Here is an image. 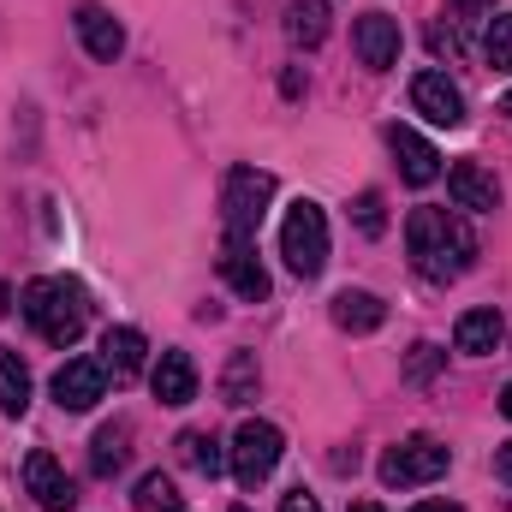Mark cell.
<instances>
[{
  "mask_svg": "<svg viewBox=\"0 0 512 512\" xmlns=\"http://www.w3.org/2000/svg\"><path fill=\"white\" fill-rule=\"evenodd\" d=\"M72 24H78V42L90 48V60H120V54H126V30H120V18H114L108 6L84 0V6L72 12Z\"/></svg>",
  "mask_w": 512,
  "mask_h": 512,
  "instance_id": "cell-11",
  "label": "cell"
},
{
  "mask_svg": "<svg viewBox=\"0 0 512 512\" xmlns=\"http://www.w3.org/2000/svg\"><path fill=\"white\" fill-rule=\"evenodd\" d=\"M346 512H382V507H376V501H352Z\"/></svg>",
  "mask_w": 512,
  "mask_h": 512,
  "instance_id": "cell-32",
  "label": "cell"
},
{
  "mask_svg": "<svg viewBox=\"0 0 512 512\" xmlns=\"http://www.w3.org/2000/svg\"><path fill=\"white\" fill-rule=\"evenodd\" d=\"M483 54H489V66H495V72H512V12H501V18H489Z\"/></svg>",
  "mask_w": 512,
  "mask_h": 512,
  "instance_id": "cell-25",
  "label": "cell"
},
{
  "mask_svg": "<svg viewBox=\"0 0 512 512\" xmlns=\"http://www.w3.org/2000/svg\"><path fill=\"white\" fill-rule=\"evenodd\" d=\"M501 334H507L501 310H465L459 328H453V352H465V358H489V352L501 346Z\"/></svg>",
  "mask_w": 512,
  "mask_h": 512,
  "instance_id": "cell-15",
  "label": "cell"
},
{
  "mask_svg": "<svg viewBox=\"0 0 512 512\" xmlns=\"http://www.w3.org/2000/svg\"><path fill=\"white\" fill-rule=\"evenodd\" d=\"M102 370L120 387L137 382V370H143V334L137 328H108L102 334Z\"/></svg>",
  "mask_w": 512,
  "mask_h": 512,
  "instance_id": "cell-17",
  "label": "cell"
},
{
  "mask_svg": "<svg viewBox=\"0 0 512 512\" xmlns=\"http://www.w3.org/2000/svg\"><path fill=\"white\" fill-rule=\"evenodd\" d=\"M280 512H322V507H316V495L292 489V495H280Z\"/></svg>",
  "mask_w": 512,
  "mask_h": 512,
  "instance_id": "cell-29",
  "label": "cell"
},
{
  "mask_svg": "<svg viewBox=\"0 0 512 512\" xmlns=\"http://www.w3.org/2000/svg\"><path fill=\"white\" fill-rule=\"evenodd\" d=\"M280 453H286V435H280L274 423H262V417H245V423H239V435H233V447H227L233 477H239L245 489H256V483H268V477H274Z\"/></svg>",
  "mask_w": 512,
  "mask_h": 512,
  "instance_id": "cell-6",
  "label": "cell"
},
{
  "mask_svg": "<svg viewBox=\"0 0 512 512\" xmlns=\"http://www.w3.org/2000/svg\"><path fill=\"white\" fill-rule=\"evenodd\" d=\"M399 18H387V12H364L358 24H352V48H358V60L370 66V72H387V66H399Z\"/></svg>",
  "mask_w": 512,
  "mask_h": 512,
  "instance_id": "cell-10",
  "label": "cell"
},
{
  "mask_svg": "<svg viewBox=\"0 0 512 512\" xmlns=\"http://www.w3.org/2000/svg\"><path fill=\"white\" fill-rule=\"evenodd\" d=\"M221 399H227V405H251V399H256V358H251V352H233V358H227Z\"/></svg>",
  "mask_w": 512,
  "mask_h": 512,
  "instance_id": "cell-23",
  "label": "cell"
},
{
  "mask_svg": "<svg viewBox=\"0 0 512 512\" xmlns=\"http://www.w3.org/2000/svg\"><path fill=\"white\" fill-rule=\"evenodd\" d=\"M149 387H155L161 405H191V399H197V364H191L185 352H161V364H155Z\"/></svg>",
  "mask_w": 512,
  "mask_h": 512,
  "instance_id": "cell-16",
  "label": "cell"
},
{
  "mask_svg": "<svg viewBox=\"0 0 512 512\" xmlns=\"http://www.w3.org/2000/svg\"><path fill=\"white\" fill-rule=\"evenodd\" d=\"M411 108L429 120V126H465V96H459V84L447 78V72H417L411 78Z\"/></svg>",
  "mask_w": 512,
  "mask_h": 512,
  "instance_id": "cell-7",
  "label": "cell"
},
{
  "mask_svg": "<svg viewBox=\"0 0 512 512\" xmlns=\"http://www.w3.org/2000/svg\"><path fill=\"white\" fill-rule=\"evenodd\" d=\"M286 36L298 48H322V36H328V0H286Z\"/></svg>",
  "mask_w": 512,
  "mask_h": 512,
  "instance_id": "cell-20",
  "label": "cell"
},
{
  "mask_svg": "<svg viewBox=\"0 0 512 512\" xmlns=\"http://www.w3.org/2000/svg\"><path fill=\"white\" fill-rule=\"evenodd\" d=\"M280 256H286V268L298 280H316L328 268V215H322V203L298 197L286 209V221H280Z\"/></svg>",
  "mask_w": 512,
  "mask_h": 512,
  "instance_id": "cell-3",
  "label": "cell"
},
{
  "mask_svg": "<svg viewBox=\"0 0 512 512\" xmlns=\"http://www.w3.org/2000/svg\"><path fill=\"white\" fill-rule=\"evenodd\" d=\"M0 310H6V286H0Z\"/></svg>",
  "mask_w": 512,
  "mask_h": 512,
  "instance_id": "cell-35",
  "label": "cell"
},
{
  "mask_svg": "<svg viewBox=\"0 0 512 512\" xmlns=\"http://www.w3.org/2000/svg\"><path fill=\"white\" fill-rule=\"evenodd\" d=\"M387 149H393V161H399V173H405V185H435L441 179V155L417 137L411 126H387Z\"/></svg>",
  "mask_w": 512,
  "mask_h": 512,
  "instance_id": "cell-12",
  "label": "cell"
},
{
  "mask_svg": "<svg viewBox=\"0 0 512 512\" xmlns=\"http://www.w3.org/2000/svg\"><path fill=\"white\" fill-rule=\"evenodd\" d=\"M268 203H274V173H262V167H233L227 185H221V221H227V239H256Z\"/></svg>",
  "mask_w": 512,
  "mask_h": 512,
  "instance_id": "cell-4",
  "label": "cell"
},
{
  "mask_svg": "<svg viewBox=\"0 0 512 512\" xmlns=\"http://www.w3.org/2000/svg\"><path fill=\"white\" fill-rule=\"evenodd\" d=\"M131 459V423H108V429H96V441H90V471L96 477H120Z\"/></svg>",
  "mask_w": 512,
  "mask_h": 512,
  "instance_id": "cell-19",
  "label": "cell"
},
{
  "mask_svg": "<svg viewBox=\"0 0 512 512\" xmlns=\"http://www.w3.org/2000/svg\"><path fill=\"white\" fill-rule=\"evenodd\" d=\"M411 512H465V507H453V501H423V507H411Z\"/></svg>",
  "mask_w": 512,
  "mask_h": 512,
  "instance_id": "cell-31",
  "label": "cell"
},
{
  "mask_svg": "<svg viewBox=\"0 0 512 512\" xmlns=\"http://www.w3.org/2000/svg\"><path fill=\"white\" fill-rule=\"evenodd\" d=\"M221 280H227L239 298H251V304L268 298V268L256 262L251 239H227V251H221Z\"/></svg>",
  "mask_w": 512,
  "mask_h": 512,
  "instance_id": "cell-13",
  "label": "cell"
},
{
  "mask_svg": "<svg viewBox=\"0 0 512 512\" xmlns=\"http://www.w3.org/2000/svg\"><path fill=\"white\" fill-rule=\"evenodd\" d=\"M405 251H411V268H417L423 280L447 286V280H459V274L471 268L477 233H471L459 215H447V209H411V221H405Z\"/></svg>",
  "mask_w": 512,
  "mask_h": 512,
  "instance_id": "cell-1",
  "label": "cell"
},
{
  "mask_svg": "<svg viewBox=\"0 0 512 512\" xmlns=\"http://www.w3.org/2000/svg\"><path fill=\"white\" fill-rule=\"evenodd\" d=\"M24 322L48 340V346H78V334H84V322H90V304H84V286H72V280H60V274H42V280H30L24 286Z\"/></svg>",
  "mask_w": 512,
  "mask_h": 512,
  "instance_id": "cell-2",
  "label": "cell"
},
{
  "mask_svg": "<svg viewBox=\"0 0 512 512\" xmlns=\"http://www.w3.org/2000/svg\"><path fill=\"white\" fill-rule=\"evenodd\" d=\"M179 459H185L197 477H221V465H227V453H221V441H215L209 429H185V435H179Z\"/></svg>",
  "mask_w": 512,
  "mask_h": 512,
  "instance_id": "cell-22",
  "label": "cell"
},
{
  "mask_svg": "<svg viewBox=\"0 0 512 512\" xmlns=\"http://www.w3.org/2000/svg\"><path fill=\"white\" fill-rule=\"evenodd\" d=\"M131 501H137V512H185V495H179L173 477H161V471H149Z\"/></svg>",
  "mask_w": 512,
  "mask_h": 512,
  "instance_id": "cell-24",
  "label": "cell"
},
{
  "mask_svg": "<svg viewBox=\"0 0 512 512\" xmlns=\"http://www.w3.org/2000/svg\"><path fill=\"white\" fill-rule=\"evenodd\" d=\"M495 477H501V483L512 489V441L501 447V453H495Z\"/></svg>",
  "mask_w": 512,
  "mask_h": 512,
  "instance_id": "cell-30",
  "label": "cell"
},
{
  "mask_svg": "<svg viewBox=\"0 0 512 512\" xmlns=\"http://www.w3.org/2000/svg\"><path fill=\"white\" fill-rule=\"evenodd\" d=\"M24 489L36 495V507H42V512H72V507H78V483H72V477L60 471V459H54V453H42V447L24 459Z\"/></svg>",
  "mask_w": 512,
  "mask_h": 512,
  "instance_id": "cell-8",
  "label": "cell"
},
{
  "mask_svg": "<svg viewBox=\"0 0 512 512\" xmlns=\"http://www.w3.org/2000/svg\"><path fill=\"white\" fill-rule=\"evenodd\" d=\"M435 364H441V346H411V370H405V376H411V382H429Z\"/></svg>",
  "mask_w": 512,
  "mask_h": 512,
  "instance_id": "cell-27",
  "label": "cell"
},
{
  "mask_svg": "<svg viewBox=\"0 0 512 512\" xmlns=\"http://www.w3.org/2000/svg\"><path fill=\"white\" fill-rule=\"evenodd\" d=\"M501 108H507V114H512V90H507V102H501Z\"/></svg>",
  "mask_w": 512,
  "mask_h": 512,
  "instance_id": "cell-34",
  "label": "cell"
},
{
  "mask_svg": "<svg viewBox=\"0 0 512 512\" xmlns=\"http://www.w3.org/2000/svg\"><path fill=\"white\" fill-rule=\"evenodd\" d=\"M102 393H108L102 358H72V364L54 370V399H60V411H90Z\"/></svg>",
  "mask_w": 512,
  "mask_h": 512,
  "instance_id": "cell-9",
  "label": "cell"
},
{
  "mask_svg": "<svg viewBox=\"0 0 512 512\" xmlns=\"http://www.w3.org/2000/svg\"><path fill=\"white\" fill-rule=\"evenodd\" d=\"M483 6H489V0H453V6H447V18H453V30H477V24H483V18H477Z\"/></svg>",
  "mask_w": 512,
  "mask_h": 512,
  "instance_id": "cell-28",
  "label": "cell"
},
{
  "mask_svg": "<svg viewBox=\"0 0 512 512\" xmlns=\"http://www.w3.org/2000/svg\"><path fill=\"white\" fill-rule=\"evenodd\" d=\"M447 191H453L459 209H501V185H495V173H483L477 161H453V167H447Z\"/></svg>",
  "mask_w": 512,
  "mask_h": 512,
  "instance_id": "cell-14",
  "label": "cell"
},
{
  "mask_svg": "<svg viewBox=\"0 0 512 512\" xmlns=\"http://www.w3.org/2000/svg\"><path fill=\"white\" fill-rule=\"evenodd\" d=\"M0 411L6 417H24L30 411V370L12 346H0Z\"/></svg>",
  "mask_w": 512,
  "mask_h": 512,
  "instance_id": "cell-21",
  "label": "cell"
},
{
  "mask_svg": "<svg viewBox=\"0 0 512 512\" xmlns=\"http://www.w3.org/2000/svg\"><path fill=\"white\" fill-rule=\"evenodd\" d=\"M447 465H453V453L435 435H411V441L382 453V483L387 489H423V483L447 477Z\"/></svg>",
  "mask_w": 512,
  "mask_h": 512,
  "instance_id": "cell-5",
  "label": "cell"
},
{
  "mask_svg": "<svg viewBox=\"0 0 512 512\" xmlns=\"http://www.w3.org/2000/svg\"><path fill=\"white\" fill-rule=\"evenodd\" d=\"M382 322H387V304L376 292H352V286H346V292L334 298V328H346V334H376Z\"/></svg>",
  "mask_w": 512,
  "mask_h": 512,
  "instance_id": "cell-18",
  "label": "cell"
},
{
  "mask_svg": "<svg viewBox=\"0 0 512 512\" xmlns=\"http://www.w3.org/2000/svg\"><path fill=\"white\" fill-rule=\"evenodd\" d=\"M501 417H507V423H512V387H507V393H501Z\"/></svg>",
  "mask_w": 512,
  "mask_h": 512,
  "instance_id": "cell-33",
  "label": "cell"
},
{
  "mask_svg": "<svg viewBox=\"0 0 512 512\" xmlns=\"http://www.w3.org/2000/svg\"><path fill=\"white\" fill-rule=\"evenodd\" d=\"M233 512H251V507H233Z\"/></svg>",
  "mask_w": 512,
  "mask_h": 512,
  "instance_id": "cell-36",
  "label": "cell"
},
{
  "mask_svg": "<svg viewBox=\"0 0 512 512\" xmlns=\"http://www.w3.org/2000/svg\"><path fill=\"white\" fill-rule=\"evenodd\" d=\"M352 221H358V233L382 239V227H387V215H382V191H364V197L352 203Z\"/></svg>",
  "mask_w": 512,
  "mask_h": 512,
  "instance_id": "cell-26",
  "label": "cell"
}]
</instances>
